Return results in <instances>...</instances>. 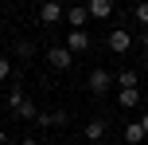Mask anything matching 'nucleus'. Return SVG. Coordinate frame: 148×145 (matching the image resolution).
I'll use <instances>...</instances> for the list:
<instances>
[{
	"mask_svg": "<svg viewBox=\"0 0 148 145\" xmlns=\"http://www.w3.org/2000/svg\"><path fill=\"white\" fill-rule=\"evenodd\" d=\"M109 86H113V75H109V71H105V67L90 71V78H86V90H90V94H105V90H109Z\"/></svg>",
	"mask_w": 148,
	"mask_h": 145,
	"instance_id": "nucleus-1",
	"label": "nucleus"
},
{
	"mask_svg": "<svg viewBox=\"0 0 148 145\" xmlns=\"http://www.w3.org/2000/svg\"><path fill=\"white\" fill-rule=\"evenodd\" d=\"M105 43H109V51H117V55H125L129 47H133V35H129V31H121V28H113L109 35H105Z\"/></svg>",
	"mask_w": 148,
	"mask_h": 145,
	"instance_id": "nucleus-2",
	"label": "nucleus"
},
{
	"mask_svg": "<svg viewBox=\"0 0 148 145\" xmlns=\"http://www.w3.org/2000/svg\"><path fill=\"white\" fill-rule=\"evenodd\" d=\"M62 16H66V12H62V4H55V0H47V4L39 8V20H43V24H59Z\"/></svg>",
	"mask_w": 148,
	"mask_h": 145,
	"instance_id": "nucleus-3",
	"label": "nucleus"
},
{
	"mask_svg": "<svg viewBox=\"0 0 148 145\" xmlns=\"http://www.w3.org/2000/svg\"><path fill=\"white\" fill-rule=\"evenodd\" d=\"M86 12L94 16V20H109V16H113V4H109V0H90Z\"/></svg>",
	"mask_w": 148,
	"mask_h": 145,
	"instance_id": "nucleus-4",
	"label": "nucleus"
},
{
	"mask_svg": "<svg viewBox=\"0 0 148 145\" xmlns=\"http://www.w3.org/2000/svg\"><path fill=\"white\" fill-rule=\"evenodd\" d=\"M66 51H90V31H70L66 35Z\"/></svg>",
	"mask_w": 148,
	"mask_h": 145,
	"instance_id": "nucleus-5",
	"label": "nucleus"
},
{
	"mask_svg": "<svg viewBox=\"0 0 148 145\" xmlns=\"http://www.w3.org/2000/svg\"><path fill=\"white\" fill-rule=\"evenodd\" d=\"M66 20H70V28H74V31H82V24L90 20L86 4H74V8H66Z\"/></svg>",
	"mask_w": 148,
	"mask_h": 145,
	"instance_id": "nucleus-6",
	"label": "nucleus"
},
{
	"mask_svg": "<svg viewBox=\"0 0 148 145\" xmlns=\"http://www.w3.org/2000/svg\"><path fill=\"white\" fill-rule=\"evenodd\" d=\"M47 59H51L55 71H66V67H70V51H66V47H51V55H47Z\"/></svg>",
	"mask_w": 148,
	"mask_h": 145,
	"instance_id": "nucleus-7",
	"label": "nucleus"
},
{
	"mask_svg": "<svg viewBox=\"0 0 148 145\" xmlns=\"http://www.w3.org/2000/svg\"><path fill=\"white\" fill-rule=\"evenodd\" d=\"M125 141L129 145H140L144 141V126L140 122H125Z\"/></svg>",
	"mask_w": 148,
	"mask_h": 145,
	"instance_id": "nucleus-8",
	"label": "nucleus"
},
{
	"mask_svg": "<svg viewBox=\"0 0 148 145\" xmlns=\"http://www.w3.org/2000/svg\"><path fill=\"white\" fill-rule=\"evenodd\" d=\"M86 137L94 141V145H101V137H105V122H101V118H94V122L86 126Z\"/></svg>",
	"mask_w": 148,
	"mask_h": 145,
	"instance_id": "nucleus-9",
	"label": "nucleus"
},
{
	"mask_svg": "<svg viewBox=\"0 0 148 145\" xmlns=\"http://www.w3.org/2000/svg\"><path fill=\"white\" fill-rule=\"evenodd\" d=\"M23 98H27V94H23V86H20V83H16V86H12V90H8V110H12V114H16V110H20V106H23Z\"/></svg>",
	"mask_w": 148,
	"mask_h": 145,
	"instance_id": "nucleus-10",
	"label": "nucleus"
},
{
	"mask_svg": "<svg viewBox=\"0 0 148 145\" xmlns=\"http://www.w3.org/2000/svg\"><path fill=\"white\" fill-rule=\"evenodd\" d=\"M113 83H117L121 90H136V71H121V75L113 78Z\"/></svg>",
	"mask_w": 148,
	"mask_h": 145,
	"instance_id": "nucleus-11",
	"label": "nucleus"
},
{
	"mask_svg": "<svg viewBox=\"0 0 148 145\" xmlns=\"http://www.w3.org/2000/svg\"><path fill=\"white\" fill-rule=\"evenodd\" d=\"M16 118H23V122H35V118H39V110H35V102H31V98H23V106L16 110Z\"/></svg>",
	"mask_w": 148,
	"mask_h": 145,
	"instance_id": "nucleus-12",
	"label": "nucleus"
},
{
	"mask_svg": "<svg viewBox=\"0 0 148 145\" xmlns=\"http://www.w3.org/2000/svg\"><path fill=\"white\" fill-rule=\"evenodd\" d=\"M117 102H121L125 110H133L136 102H140V90H121V94H117Z\"/></svg>",
	"mask_w": 148,
	"mask_h": 145,
	"instance_id": "nucleus-13",
	"label": "nucleus"
},
{
	"mask_svg": "<svg viewBox=\"0 0 148 145\" xmlns=\"http://www.w3.org/2000/svg\"><path fill=\"white\" fill-rule=\"evenodd\" d=\"M16 55H20V59H31V55H35V43H31V39H20V43H16Z\"/></svg>",
	"mask_w": 148,
	"mask_h": 145,
	"instance_id": "nucleus-14",
	"label": "nucleus"
},
{
	"mask_svg": "<svg viewBox=\"0 0 148 145\" xmlns=\"http://www.w3.org/2000/svg\"><path fill=\"white\" fill-rule=\"evenodd\" d=\"M4 78H12V59L0 55V83H4Z\"/></svg>",
	"mask_w": 148,
	"mask_h": 145,
	"instance_id": "nucleus-15",
	"label": "nucleus"
},
{
	"mask_svg": "<svg viewBox=\"0 0 148 145\" xmlns=\"http://www.w3.org/2000/svg\"><path fill=\"white\" fill-rule=\"evenodd\" d=\"M133 16H136V20L148 28V4H136V8H133Z\"/></svg>",
	"mask_w": 148,
	"mask_h": 145,
	"instance_id": "nucleus-16",
	"label": "nucleus"
},
{
	"mask_svg": "<svg viewBox=\"0 0 148 145\" xmlns=\"http://www.w3.org/2000/svg\"><path fill=\"white\" fill-rule=\"evenodd\" d=\"M51 126H66V110H55V114H51Z\"/></svg>",
	"mask_w": 148,
	"mask_h": 145,
	"instance_id": "nucleus-17",
	"label": "nucleus"
},
{
	"mask_svg": "<svg viewBox=\"0 0 148 145\" xmlns=\"http://www.w3.org/2000/svg\"><path fill=\"white\" fill-rule=\"evenodd\" d=\"M20 145H39V141H35V137H23V141H20Z\"/></svg>",
	"mask_w": 148,
	"mask_h": 145,
	"instance_id": "nucleus-18",
	"label": "nucleus"
},
{
	"mask_svg": "<svg viewBox=\"0 0 148 145\" xmlns=\"http://www.w3.org/2000/svg\"><path fill=\"white\" fill-rule=\"evenodd\" d=\"M140 126H144V137H148V114H144V118H140Z\"/></svg>",
	"mask_w": 148,
	"mask_h": 145,
	"instance_id": "nucleus-19",
	"label": "nucleus"
},
{
	"mask_svg": "<svg viewBox=\"0 0 148 145\" xmlns=\"http://www.w3.org/2000/svg\"><path fill=\"white\" fill-rule=\"evenodd\" d=\"M144 51H148V31H144Z\"/></svg>",
	"mask_w": 148,
	"mask_h": 145,
	"instance_id": "nucleus-20",
	"label": "nucleus"
},
{
	"mask_svg": "<svg viewBox=\"0 0 148 145\" xmlns=\"http://www.w3.org/2000/svg\"><path fill=\"white\" fill-rule=\"evenodd\" d=\"M0 145H4V130H0Z\"/></svg>",
	"mask_w": 148,
	"mask_h": 145,
	"instance_id": "nucleus-21",
	"label": "nucleus"
},
{
	"mask_svg": "<svg viewBox=\"0 0 148 145\" xmlns=\"http://www.w3.org/2000/svg\"><path fill=\"white\" fill-rule=\"evenodd\" d=\"M144 67H148V51H144Z\"/></svg>",
	"mask_w": 148,
	"mask_h": 145,
	"instance_id": "nucleus-22",
	"label": "nucleus"
},
{
	"mask_svg": "<svg viewBox=\"0 0 148 145\" xmlns=\"http://www.w3.org/2000/svg\"><path fill=\"white\" fill-rule=\"evenodd\" d=\"M4 145H20V141H4Z\"/></svg>",
	"mask_w": 148,
	"mask_h": 145,
	"instance_id": "nucleus-23",
	"label": "nucleus"
}]
</instances>
